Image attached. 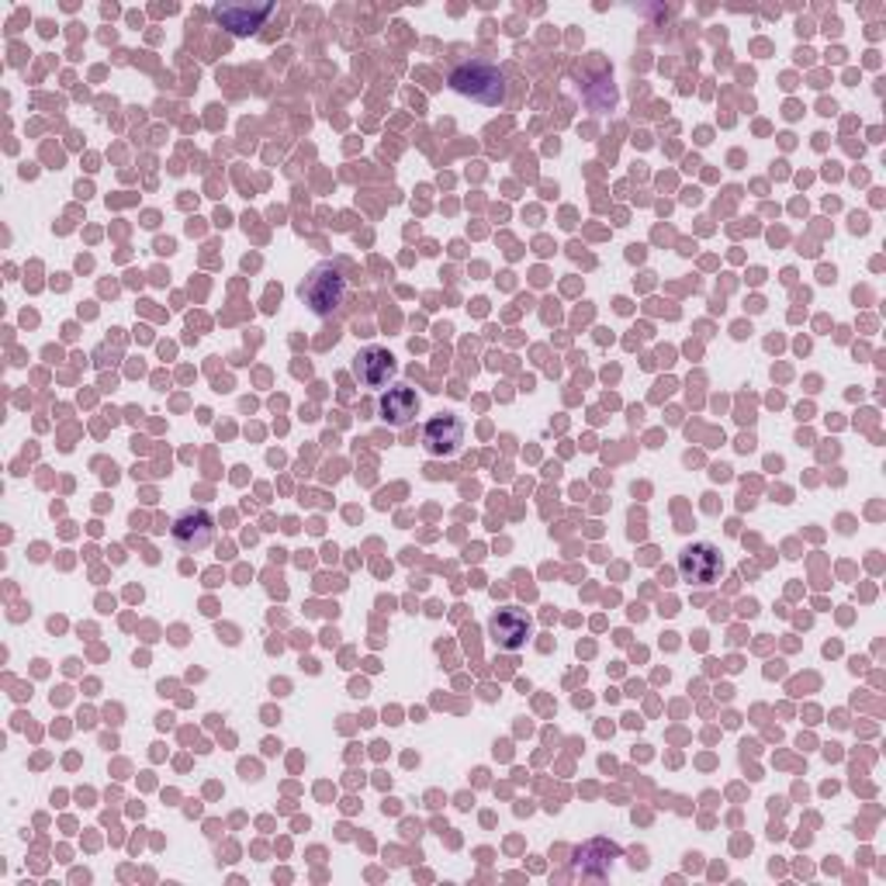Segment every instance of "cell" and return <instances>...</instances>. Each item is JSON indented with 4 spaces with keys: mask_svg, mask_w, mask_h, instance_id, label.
Instances as JSON below:
<instances>
[{
    "mask_svg": "<svg viewBox=\"0 0 886 886\" xmlns=\"http://www.w3.org/2000/svg\"><path fill=\"white\" fill-rule=\"evenodd\" d=\"M346 288H351L346 267L339 260H323L305 274L298 295L315 315H319V319H329V315L339 312V305L346 302Z\"/></svg>",
    "mask_w": 886,
    "mask_h": 886,
    "instance_id": "1",
    "label": "cell"
},
{
    "mask_svg": "<svg viewBox=\"0 0 886 886\" xmlns=\"http://www.w3.org/2000/svg\"><path fill=\"white\" fill-rule=\"evenodd\" d=\"M395 374H398V364H395V357L385 351V346H364V351H357L354 377L364 388L385 392L388 385H395Z\"/></svg>",
    "mask_w": 886,
    "mask_h": 886,
    "instance_id": "5",
    "label": "cell"
},
{
    "mask_svg": "<svg viewBox=\"0 0 886 886\" xmlns=\"http://www.w3.org/2000/svg\"><path fill=\"white\" fill-rule=\"evenodd\" d=\"M489 638L499 651H520L530 638V617L520 607H502L489 617Z\"/></svg>",
    "mask_w": 886,
    "mask_h": 886,
    "instance_id": "7",
    "label": "cell"
},
{
    "mask_svg": "<svg viewBox=\"0 0 886 886\" xmlns=\"http://www.w3.org/2000/svg\"><path fill=\"white\" fill-rule=\"evenodd\" d=\"M270 14H274V4H215L211 8V18L239 39L257 36Z\"/></svg>",
    "mask_w": 886,
    "mask_h": 886,
    "instance_id": "6",
    "label": "cell"
},
{
    "mask_svg": "<svg viewBox=\"0 0 886 886\" xmlns=\"http://www.w3.org/2000/svg\"><path fill=\"white\" fill-rule=\"evenodd\" d=\"M679 575L689 582V585H713L720 575H723V558L713 544L700 541V544H689L679 551Z\"/></svg>",
    "mask_w": 886,
    "mask_h": 886,
    "instance_id": "4",
    "label": "cell"
},
{
    "mask_svg": "<svg viewBox=\"0 0 886 886\" xmlns=\"http://www.w3.org/2000/svg\"><path fill=\"white\" fill-rule=\"evenodd\" d=\"M170 536H174V544L187 554H198L205 548H211L215 541V516L211 510H205V505H187V510H180L170 523Z\"/></svg>",
    "mask_w": 886,
    "mask_h": 886,
    "instance_id": "3",
    "label": "cell"
},
{
    "mask_svg": "<svg viewBox=\"0 0 886 886\" xmlns=\"http://www.w3.org/2000/svg\"><path fill=\"white\" fill-rule=\"evenodd\" d=\"M461 443H464V423L451 413L433 416L423 426V451L430 457H451V454H457Z\"/></svg>",
    "mask_w": 886,
    "mask_h": 886,
    "instance_id": "9",
    "label": "cell"
},
{
    "mask_svg": "<svg viewBox=\"0 0 886 886\" xmlns=\"http://www.w3.org/2000/svg\"><path fill=\"white\" fill-rule=\"evenodd\" d=\"M451 87L464 98L479 101V105H489V108H499L510 98V83H505V73L499 67L485 59H464L451 70Z\"/></svg>",
    "mask_w": 886,
    "mask_h": 886,
    "instance_id": "2",
    "label": "cell"
},
{
    "mask_svg": "<svg viewBox=\"0 0 886 886\" xmlns=\"http://www.w3.org/2000/svg\"><path fill=\"white\" fill-rule=\"evenodd\" d=\"M420 416V395L408 385H388L377 398V420L402 430Z\"/></svg>",
    "mask_w": 886,
    "mask_h": 886,
    "instance_id": "8",
    "label": "cell"
}]
</instances>
